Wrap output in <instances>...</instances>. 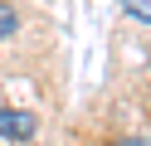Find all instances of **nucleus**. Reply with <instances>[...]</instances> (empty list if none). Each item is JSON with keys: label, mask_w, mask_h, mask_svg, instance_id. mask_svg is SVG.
<instances>
[{"label": "nucleus", "mask_w": 151, "mask_h": 146, "mask_svg": "<svg viewBox=\"0 0 151 146\" xmlns=\"http://www.w3.org/2000/svg\"><path fill=\"white\" fill-rule=\"evenodd\" d=\"M34 132H39L34 112H5L0 107V141H29Z\"/></svg>", "instance_id": "f257e3e1"}, {"label": "nucleus", "mask_w": 151, "mask_h": 146, "mask_svg": "<svg viewBox=\"0 0 151 146\" xmlns=\"http://www.w3.org/2000/svg\"><path fill=\"white\" fill-rule=\"evenodd\" d=\"M15 29H20V15H15L10 5H0V39H10Z\"/></svg>", "instance_id": "f03ea898"}, {"label": "nucleus", "mask_w": 151, "mask_h": 146, "mask_svg": "<svg viewBox=\"0 0 151 146\" xmlns=\"http://www.w3.org/2000/svg\"><path fill=\"white\" fill-rule=\"evenodd\" d=\"M122 5H127V15H132V19L151 24V0H122Z\"/></svg>", "instance_id": "7ed1b4c3"}, {"label": "nucleus", "mask_w": 151, "mask_h": 146, "mask_svg": "<svg viewBox=\"0 0 151 146\" xmlns=\"http://www.w3.org/2000/svg\"><path fill=\"white\" fill-rule=\"evenodd\" d=\"M122 146H151V136H132V141H122Z\"/></svg>", "instance_id": "20e7f679"}]
</instances>
